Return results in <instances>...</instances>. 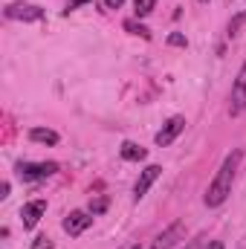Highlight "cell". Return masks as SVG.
<instances>
[{
	"mask_svg": "<svg viewBox=\"0 0 246 249\" xmlns=\"http://www.w3.org/2000/svg\"><path fill=\"white\" fill-rule=\"evenodd\" d=\"M183 223H171L165 232H159L157 235V241H154V249H174V244L183 238Z\"/></svg>",
	"mask_w": 246,
	"mask_h": 249,
	"instance_id": "obj_9",
	"label": "cell"
},
{
	"mask_svg": "<svg viewBox=\"0 0 246 249\" xmlns=\"http://www.w3.org/2000/svg\"><path fill=\"white\" fill-rule=\"evenodd\" d=\"M154 9H157V0H133V12H136V18H148Z\"/></svg>",
	"mask_w": 246,
	"mask_h": 249,
	"instance_id": "obj_12",
	"label": "cell"
},
{
	"mask_svg": "<svg viewBox=\"0 0 246 249\" xmlns=\"http://www.w3.org/2000/svg\"><path fill=\"white\" fill-rule=\"evenodd\" d=\"M44 212H47V200H32V203H26V206L20 209L23 229H32V226H38V220L44 217Z\"/></svg>",
	"mask_w": 246,
	"mask_h": 249,
	"instance_id": "obj_8",
	"label": "cell"
},
{
	"mask_svg": "<svg viewBox=\"0 0 246 249\" xmlns=\"http://www.w3.org/2000/svg\"><path fill=\"white\" fill-rule=\"evenodd\" d=\"M105 209H107V200H105V197H99L96 203H90V212H93V214H102Z\"/></svg>",
	"mask_w": 246,
	"mask_h": 249,
	"instance_id": "obj_16",
	"label": "cell"
},
{
	"mask_svg": "<svg viewBox=\"0 0 246 249\" xmlns=\"http://www.w3.org/2000/svg\"><path fill=\"white\" fill-rule=\"evenodd\" d=\"M6 18H9V20L32 23V20H41V18H44V9H41V6H32V3H9V6H6Z\"/></svg>",
	"mask_w": 246,
	"mask_h": 249,
	"instance_id": "obj_4",
	"label": "cell"
},
{
	"mask_svg": "<svg viewBox=\"0 0 246 249\" xmlns=\"http://www.w3.org/2000/svg\"><path fill=\"white\" fill-rule=\"evenodd\" d=\"M168 44H171V47H185L188 41H185V35H180V32H174V35L168 38Z\"/></svg>",
	"mask_w": 246,
	"mask_h": 249,
	"instance_id": "obj_17",
	"label": "cell"
},
{
	"mask_svg": "<svg viewBox=\"0 0 246 249\" xmlns=\"http://www.w3.org/2000/svg\"><path fill=\"white\" fill-rule=\"evenodd\" d=\"M58 171L55 162H20L18 165V177L20 180H47Z\"/></svg>",
	"mask_w": 246,
	"mask_h": 249,
	"instance_id": "obj_3",
	"label": "cell"
},
{
	"mask_svg": "<svg viewBox=\"0 0 246 249\" xmlns=\"http://www.w3.org/2000/svg\"><path fill=\"white\" fill-rule=\"evenodd\" d=\"M241 160H244V151H241V148H235L232 154H226L223 165L217 168V174H214L211 186H209L206 197H203V203H206L209 209H217V206H223V203H226V197L232 194V183H235V174H238V165H241Z\"/></svg>",
	"mask_w": 246,
	"mask_h": 249,
	"instance_id": "obj_1",
	"label": "cell"
},
{
	"mask_svg": "<svg viewBox=\"0 0 246 249\" xmlns=\"http://www.w3.org/2000/svg\"><path fill=\"white\" fill-rule=\"evenodd\" d=\"M105 3H107V9H119L124 0H105Z\"/></svg>",
	"mask_w": 246,
	"mask_h": 249,
	"instance_id": "obj_19",
	"label": "cell"
},
{
	"mask_svg": "<svg viewBox=\"0 0 246 249\" xmlns=\"http://www.w3.org/2000/svg\"><path fill=\"white\" fill-rule=\"evenodd\" d=\"M32 249H53V241H50L47 235H38V238L32 241Z\"/></svg>",
	"mask_w": 246,
	"mask_h": 249,
	"instance_id": "obj_15",
	"label": "cell"
},
{
	"mask_svg": "<svg viewBox=\"0 0 246 249\" xmlns=\"http://www.w3.org/2000/svg\"><path fill=\"white\" fill-rule=\"evenodd\" d=\"M9 188H12V186H9V183H3V186H0V197H3V200L9 197Z\"/></svg>",
	"mask_w": 246,
	"mask_h": 249,
	"instance_id": "obj_20",
	"label": "cell"
},
{
	"mask_svg": "<svg viewBox=\"0 0 246 249\" xmlns=\"http://www.w3.org/2000/svg\"><path fill=\"white\" fill-rule=\"evenodd\" d=\"M159 174H162V168H159V165H148V168L139 174V180H136V186H133V200H136V203L148 194V188L159 180Z\"/></svg>",
	"mask_w": 246,
	"mask_h": 249,
	"instance_id": "obj_7",
	"label": "cell"
},
{
	"mask_svg": "<svg viewBox=\"0 0 246 249\" xmlns=\"http://www.w3.org/2000/svg\"><path fill=\"white\" fill-rule=\"evenodd\" d=\"M124 29L127 32H133V35H142V38H151V32L142 26V23H136V20H124Z\"/></svg>",
	"mask_w": 246,
	"mask_h": 249,
	"instance_id": "obj_14",
	"label": "cell"
},
{
	"mask_svg": "<svg viewBox=\"0 0 246 249\" xmlns=\"http://www.w3.org/2000/svg\"><path fill=\"white\" fill-rule=\"evenodd\" d=\"M183 130H185V119H183V116H171L168 122L162 124V130L154 136V142H157L159 148H165V145H171V142H174Z\"/></svg>",
	"mask_w": 246,
	"mask_h": 249,
	"instance_id": "obj_5",
	"label": "cell"
},
{
	"mask_svg": "<svg viewBox=\"0 0 246 249\" xmlns=\"http://www.w3.org/2000/svg\"><path fill=\"white\" fill-rule=\"evenodd\" d=\"M29 139L32 142H44V145H58V133L50 130V127H32L29 130Z\"/></svg>",
	"mask_w": 246,
	"mask_h": 249,
	"instance_id": "obj_11",
	"label": "cell"
},
{
	"mask_svg": "<svg viewBox=\"0 0 246 249\" xmlns=\"http://www.w3.org/2000/svg\"><path fill=\"white\" fill-rule=\"evenodd\" d=\"M84 3H93V0H70V3H67V9H64V15L75 12V9H78V6H84Z\"/></svg>",
	"mask_w": 246,
	"mask_h": 249,
	"instance_id": "obj_18",
	"label": "cell"
},
{
	"mask_svg": "<svg viewBox=\"0 0 246 249\" xmlns=\"http://www.w3.org/2000/svg\"><path fill=\"white\" fill-rule=\"evenodd\" d=\"M133 249H139V247H133Z\"/></svg>",
	"mask_w": 246,
	"mask_h": 249,
	"instance_id": "obj_23",
	"label": "cell"
},
{
	"mask_svg": "<svg viewBox=\"0 0 246 249\" xmlns=\"http://www.w3.org/2000/svg\"><path fill=\"white\" fill-rule=\"evenodd\" d=\"M246 110V61L238 72V81L232 87V96H229V116H241Z\"/></svg>",
	"mask_w": 246,
	"mask_h": 249,
	"instance_id": "obj_2",
	"label": "cell"
},
{
	"mask_svg": "<svg viewBox=\"0 0 246 249\" xmlns=\"http://www.w3.org/2000/svg\"><path fill=\"white\" fill-rule=\"evenodd\" d=\"M244 23H246V9L241 12V15H235V18L229 20V38H235V35L241 32V26H244Z\"/></svg>",
	"mask_w": 246,
	"mask_h": 249,
	"instance_id": "obj_13",
	"label": "cell"
},
{
	"mask_svg": "<svg viewBox=\"0 0 246 249\" xmlns=\"http://www.w3.org/2000/svg\"><path fill=\"white\" fill-rule=\"evenodd\" d=\"M211 249H223V244H220V241H214V244H211Z\"/></svg>",
	"mask_w": 246,
	"mask_h": 249,
	"instance_id": "obj_21",
	"label": "cell"
},
{
	"mask_svg": "<svg viewBox=\"0 0 246 249\" xmlns=\"http://www.w3.org/2000/svg\"><path fill=\"white\" fill-rule=\"evenodd\" d=\"M90 223H93V217H90L87 212H70V214L64 217V232H67L70 238H78L84 229H90Z\"/></svg>",
	"mask_w": 246,
	"mask_h": 249,
	"instance_id": "obj_6",
	"label": "cell"
},
{
	"mask_svg": "<svg viewBox=\"0 0 246 249\" xmlns=\"http://www.w3.org/2000/svg\"><path fill=\"white\" fill-rule=\"evenodd\" d=\"M200 3H209V0H200Z\"/></svg>",
	"mask_w": 246,
	"mask_h": 249,
	"instance_id": "obj_22",
	"label": "cell"
},
{
	"mask_svg": "<svg viewBox=\"0 0 246 249\" xmlns=\"http://www.w3.org/2000/svg\"><path fill=\"white\" fill-rule=\"evenodd\" d=\"M119 154H122V160H127V162H139V160H145L148 151H145L142 145H136V142H122Z\"/></svg>",
	"mask_w": 246,
	"mask_h": 249,
	"instance_id": "obj_10",
	"label": "cell"
}]
</instances>
